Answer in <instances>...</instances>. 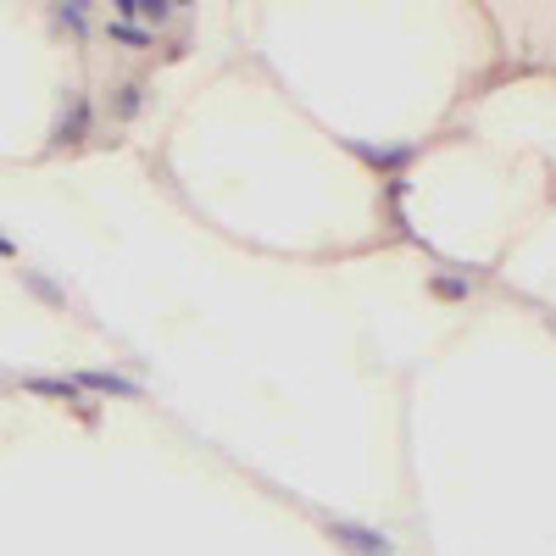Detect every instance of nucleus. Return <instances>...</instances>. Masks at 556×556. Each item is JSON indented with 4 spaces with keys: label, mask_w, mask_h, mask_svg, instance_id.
<instances>
[{
    "label": "nucleus",
    "mask_w": 556,
    "mask_h": 556,
    "mask_svg": "<svg viewBox=\"0 0 556 556\" xmlns=\"http://www.w3.org/2000/svg\"><path fill=\"white\" fill-rule=\"evenodd\" d=\"M329 534H334V540H345V545H356L362 556H384V551H390V540H374V534L356 529V523H329Z\"/></svg>",
    "instance_id": "1"
},
{
    "label": "nucleus",
    "mask_w": 556,
    "mask_h": 556,
    "mask_svg": "<svg viewBox=\"0 0 556 556\" xmlns=\"http://www.w3.org/2000/svg\"><path fill=\"white\" fill-rule=\"evenodd\" d=\"M73 384H78V390H106V395H139V384H128V379H117V374H78Z\"/></svg>",
    "instance_id": "2"
},
{
    "label": "nucleus",
    "mask_w": 556,
    "mask_h": 556,
    "mask_svg": "<svg viewBox=\"0 0 556 556\" xmlns=\"http://www.w3.org/2000/svg\"><path fill=\"white\" fill-rule=\"evenodd\" d=\"M28 390H39V395H67V401L78 395V384H73V379H28Z\"/></svg>",
    "instance_id": "3"
}]
</instances>
